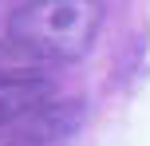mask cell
Returning a JSON list of instances; mask_svg holds the SVG:
<instances>
[{"label": "cell", "instance_id": "obj_4", "mask_svg": "<svg viewBox=\"0 0 150 146\" xmlns=\"http://www.w3.org/2000/svg\"><path fill=\"white\" fill-rule=\"evenodd\" d=\"M47 71L52 63L40 59L36 51L16 44L12 36L0 39V83H32V79H47Z\"/></svg>", "mask_w": 150, "mask_h": 146}, {"label": "cell", "instance_id": "obj_2", "mask_svg": "<svg viewBox=\"0 0 150 146\" xmlns=\"http://www.w3.org/2000/svg\"><path fill=\"white\" fill-rule=\"evenodd\" d=\"M79 123H83V103H44V107H36L28 118H24L20 126H16V134H20L24 142H36V146H44V142H59V138H67L71 130H79Z\"/></svg>", "mask_w": 150, "mask_h": 146}, {"label": "cell", "instance_id": "obj_1", "mask_svg": "<svg viewBox=\"0 0 150 146\" xmlns=\"http://www.w3.org/2000/svg\"><path fill=\"white\" fill-rule=\"evenodd\" d=\"M99 24V0H24L8 20V36L47 63H71L91 51Z\"/></svg>", "mask_w": 150, "mask_h": 146}, {"label": "cell", "instance_id": "obj_3", "mask_svg": "<svg viewBox=\"0 0 150 146\" xmlns=\"http://www.w3.org/2000/svg\"><path fill=\"white\" fill-rule=\"evenodd\" d=\"M52 79H32V83H0V130H16L36 107L52 103Z\"/></svg>", "mask_w": 150, "mask_h": 146}]
</instances>
